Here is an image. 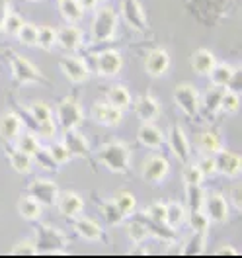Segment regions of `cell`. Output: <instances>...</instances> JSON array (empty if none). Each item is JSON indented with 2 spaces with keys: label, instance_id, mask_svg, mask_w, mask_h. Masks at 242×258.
Wrapping results in <instances>:
<instances>
[{
  "label": "cell",
  "instance_id": "obj_1",
  "mask_svg": "<svg viewBox=\"0 0 242 258\" xmlns=\"http://www.w3.org/2000/svg\"><path fill=\"white\" fill-rule=\"evenodd\" d=\"M98 162L112 174H127L131 170V149L125 141H108L96 151Z\"/></svg>",
  "mask_w": 242,
  "mask_h": 258
},
{
  "label": "cell",
  "instance_id": "obj_2",
  "mask_svg": "<svg viewBox=\"0 0 242 258\" xmlns=\"http://www.w3.org/2000/svg\"><path fill=\"white\" fill-rule=\"evenodd\" d=\"M117 24H119V14L117 10L104 4L98 6L94 10V18L90 22V35L94 43H108L115 37L117 32Z\"/></svg>",
  "mask_w": 242,
  "mask_h": 258
},
{
  "label": "cell",
  "instance_id": "obj_3",
  "mask_svg": "<svg viewBox=\"0 0 242 258\" xmlns=\"http://www.w3.org/2000/svg\"><path fill=\"white\" fill-rule=\"evenodd\" d=\"M33 242L37 246V254H65L68 239L65 231L47 223H39L33 231Z\"/></svg>",
  "mask_w": 242,
  "mask_h": 258
},
{
  "label": "cell",
  "instance_id": "obj_4",
  "mask_svg": "<svg viewBox=\"0 0 242 258\" xmlns=\"http://www.w3.org/2000/svg\"><path fill=\"white\" fill-rule=\"evenodd\" d=\"M53 117L57 121V127L61 131H68V129H78L84 121V110L78 98L66 96L63 98L55 110H53Z\"/></svg>",
  "mask_w": 242,
  "mask_h": 258
},
{
  "label": "cell",
  "instance_id": "obj_5",
  "mask_svg": "<svg viewBox=\"0 0 242 258\" xmlns=\"http://www.w3.org/2000/svg\"><path fill=\"white\" fill-rule=\"evenodd\" d=\"M8 63H10V73H12V82L18 86H28V84H45L43 73L35 64L26 59L24 55L18 53H8Z\"/></svg>",
  "mask_w": 242,
  "mask_h": 258
},
{
  "label": "cell",
  "instance_id": "obj_6",
  "mask_svg": "<svg viewBox=\"0 0 242 258\" xmlns=\"http://www.w3.org/2000/svg\"><path fill=\"white\" fill-rule=\"evenodd\" d=\"M174 104L178 106V110L184 113L186 117H197L201 113V92L195 88L190 82H180L174 86Z\"/></svg>",
  "mask_w": 242,
  "mask_h": 258
},
{
  "label": "cell",
  "instance_id": "obj_7",
  "mask_svg": "<svg viewBox=\"0 0 242 258\" xmlns=\"http://www.w3.org/2000/svg\"><path fill=\"white\" fill-rule=\"evenodd\" d=\"M139 174H141V180L145 182V184H150V186H158L162 184L168 174H170V162L168 159L160 155V153H152V155H148L143 164H141V170H139Z\"/></svg>",
  "mask_w": 242,
  "mask_h": 258
},
{
  "label": "cell",
  "instance_id": "obj_8",
  "mask_svg": "<svg viewBox=\"0 0 242 258\" xmlns=\"http://www.w3.org/2000/svg\"><path fill=\"white\" fill-rule=\"evenodd\" d=\"M59 69L72 84H82L92 77V71L86 63V59L76 53H66L65 57H61Z\"/></svg>",
  "mask_w": 242,
  "mask_h": 258
},
{
  "label": "cell",
  "instance_id": "obj_9",
  "mask_svg": "<svg viewBox=\"0 0 242 258\" xmlns=\"http://www.w3.org/2000/svg\"><path fill=\"white\" fill-rule=\"evenodd\" d=\"M164 143L168 145L170 153L174 155V159L182 164L192 159V143H190V137L186 135V131L180 127L178 123H174L172 127L168 129V133L164 135Z\"/></svg>",
  "mask_w": 242,
  "mask_h": 258
},
{
  "label": "cell",
  "instance_id": "obj_10",
  "mask_svg": "<svg viewBox=\"0 0 242 258\" xmlns=\"http://www.w3.org/2000/svg\"><path fill=\"white\" fill-rule=\"evenodd\" d=\"M203 211L209 217L211 223H226L230 217V204L225 198V194L221 192H207L205 194V202H203Z\"/></svg>",
  "mask_w": 242,
  "mask_h": 258
},
{
  "label": "cell",
  "instance_id": "obj_11",
  "mask_svg": "<svg viewBox=\"0 0 242 258\" xmlns=\"http://www.w3.org/2000/svg\"><path fill=\"white\" fill-rule=\"evenodd\" d=\"M59 186L57 182L49 180V178H33L32 182L28 184V194L33 196L43 208H53L57 204V198H59Z\"/></svg>",
  "mask_w": 242,
  "mask_h": 258
},
{
  "label": "cell",
  "instance_id": "obj_12",
  "mask_svg": "<svg viewBox=\"0 0 242 258\" xmlns=\"http://www.w3.org/2000/svg\"><path fill=\"white\" fill-rule=\"evenodd\" d=\"M133 110H135V115H137L139 121H143V123H156L162 113V106L160 100L154 94L145 92L137 100H133Z\"/></svg>",
  "mask_w": 242,
  "mask_h": 258
},
{
  "label": "cell",
  "instance_id": "obj_13",
  "mask_svg": "<svg viewBox=\"0 0 242 258\" xmlns=\"http://www.w3.org/2000/svg\"><path fill=\"white\" fill-rule=\"evenodd\" d=\"M119 14L123 18V22L135 32H145L146 26H148V20H146L141 0H121L119 2Z\"/></svg>",
  "mask_w": 242,
  "mask_h": 258
},
{
  "label": "cell",
  "instance_id": "obj_14",
  "mask_svg": "<svg viewBox=\"0 0 242 258\" xmlns=\"http://www.w3.org/2000/svg\"><path fill=\"white\" fill-rule=\"evenodd\" d=\"M123 69V55L117 49H104L96 55V73L104 79H113Z\"/></svg>",
  "mask_w": 242,
  "mask_h": 258
},
{
  "label": "cell",
  "instance_id": "obj_15",
  "mask_svg": "<svg viewBox=\"0 0 242 258\" xmlns=\"http://www.w3.org/2000/svg\"><path fill=\"white\" fill-rule=\"evenodd\" d=\"M215 157V166H217V174L225 178H238L242 172V157L238 153H232L228 149H221L219 153L213 155Z\"/></svg>",
  "mask_w": 242,
  "mask_h": 258
},
{
  "label": "cell",
  "instance_id": "obj_16",
  "mask_svg": "<svg viewBox=\"0 0 242 258\" xmlns=\"http://www.w3.org/2000/svg\"><path fill=\"white\" fill-rule=\"evenodd\" d=\"M123 113H125L123 110L112 106L110 102L100 100V102H94L90 115H92V119L96 121L98 125H102V127H117L123 121Z\"/></svg>",
  "mask_w": 242,
  "mask_h": 258
},
{
  "label": "cell",
  "instance_id": "obj_17",
  "mask_svg": "<svg viewBox=\"0 0 242 258\" xmlns=\"http://www.w3.org/2000/svg\"><path fill=\"white\" fill-rule=\"evenodd\" d=\"M65 147L68 149V153L72 155V159H90L92 155V147L88 143L86 135L80 129H68L63 131V139H61Z\"/></svg>",
  "mask_w": 242,
  "mask_h": 258
},
{
  "label": "cell",
  "instance_id": "obj_18",
  "mask_svg": "<svg viewBox=\"0 0 242 258\" xmlns=\"http://www.w3.org/2000/svg\"><path fill=\"white\" fill-rule=\"evenodd\" d=\"M145 71L152 79H162L170 71V55L162 47H154L146 53L145 57Z\"/></svg>",
  "mask_w": 242,
  "mask_h": 258
},
{
  "label": "cell",
  "instance_id": "obj_19",
  "mask_svg": "<svg viewBox=\"0 0 242 258\" xmlns=\"http://www.w3.org/2000/svg\"><path fill=\"white\" fill-rule=\"evenodd\" d=\"M82 43H84V35L76 24H68L57 30V45L66 53H78Z\"/></svg>",
  "mask_w": 242,
  "mask_h": 258
},
{
  "label": "cell",
  "instance_id": "obj_20",
  "mask_svg": "<svg viewBox=\"0 0 242 258\" xmlns=\"http://www.w3.org/2000/svg\"><path fill=\"white\" fill-rule=\"evenodd\" d=\"M57 210L59 213L66 217V219H74L78 217L82 211H84V198L80 194L72 192V190H66V192H59L57 198Z\"/></svg>",
  "mask_w": 242,
  "mask_h": 258
},
{
  "label": "cell",
  "instance_id": "obj_21",
  "mask_svg": "<svg viewBox=\"0 0 242 258\" xmlns=\"http://www.w3.org/2000/svg\"><path fill=\"white\" fill-rule=\"evenodd\" d=\"M72 229L76 231V235L80 237L82 241L86 242H98L102 241L104 237V231H102V225L98 223L96 219L92 217H86V215H78L72 219Z\"/></svg>",
  "mask_w": 242,
  "mask_h": 258
},
{
  "label": "cell",
  "instance_id": "obj_22",
  "mask_svg": "<svg viewBox=\"0 0 242 258\" xmlns=\"http://www.w3.org/2000/svg\"><path fill=\"white\" fill-rule=\"evenodd\" d=\"M194 143L199 155H215V153H219L225 147L223 135L219 131H213V129L199 131L194 137Z\"/></svg>",
  "mask_w": 242,
  "mask_h": 258
},
{
  "label": "cell",
  "instance_id": "obj_23",
  "mask_svg": "<svg viewBox=\"0 0 242 258\" xmlns=\"http://www.w3.org/2000/svg\"><path fill=\"white\" fill-rule=\"evenodd\" d=\"M22 129H24V119L18 112H4L0 115V137L4 139V143H14Z\"/></svg>",
  "mask_w": 242,
  "mask_h": 258
},
{
  "label": "cell",
  "instance_id": "obj_24",
  "mask_svg": "<svg viewBox=\"0 0 242 258\" xmlns=\"http://www.w3.org/2000/svg\"><path fill=\"white\" fill-rule=\"evenodd\" d=\"M238 75V67H232L228 63H215V67L211 69L209 79L213 86H219V88H230L232 82Z\"/></svg>",
  "mask_w": 242,
  "mask_h": 258
},
{
  "label": "cell",
  "instance_id": "obj_25",
  "mask_svg": "<svg viewBox=\"0 0 242 258\" xmlns=\"http://www.w3.org/2000/svg\"><path fill=\"white\" fill-rule=\"evenodd\" d=\"M217 63V57L211 53L209 49H195L194 53H192V57H190V67H192V71H194L195 75H199V77H209L211 69L215 67Z\"/></svg>",
  "mask_w": 242,
  "mask_h": 258
},
{
  "label": "cell",
  "instance_id": "obj_26",
  "mask_svg": "<svg viewBox=\"0 0 242 258\" xmlns=\"http://www.w3.org/2000/svg\"><path fill=\"white\" fill-rule=\"evenodd\" d=\"M137 139L150 151H158L164 145V133L156 123H143L137 131Z\"/></svg>",
  "mask_w": 242,
  "mask_h": 258
},
{
  "label": "cell",
  "instance_id": "obj_27",
  "mask_svg": "<svg viewBox=\"0 0 242 258\" xmlns=\"http://www.w3.org/2000/svg\"><path fill=\"white\" fill-rule=\"evenodd\" d=\"M18 213H20L22 219L35 223V221H39L41 215H43V206H41L33 196L24 194V196H20V200H18Z\"/></svg>",
  "mask_w": 242,
  "mask_h": 258
},
{
  "label": "cell",
  "instance_id": "obj_28",
  "mask_svg": "<svg viewBox=\"0 0 242 258\" xmlns=\"http://www.w3.org/2000/svg\"><path fill=\"white\" fill-rule=\"evenodd\" d=\"M106 102H110L112 106L125 112L133 106V94H131V90L125 84H112L106 90Z\"/></svg>",
  "mask_w": 242,
  "mask_h": 258
},
{
  "label": "cell",
  "instance_id": "obj_29",
  "mask_svg": "<svg viewBox=\"0 0 242 258\" xmlns=\"http://www.w3.org/2000/svg\"><path fill=\"white\" fill-rule=\"evenodd\" d=\"M186 219H188V210L182 202H178V200L166 202V219H164L166 225L178 231L180 227L186 225Z\"/></svg>",
  "mask_w": 242,
  "mask_h": 258
},
{
  "label": "cell",
  "instance_id": "obj_30",
  "mask_svg": "<svg viewBox=\"0 0 242 258\" xmlns=\"http://www.w3.org/2000/svg\"><path fill=\"white\" fill-rule=\"evenodd\" d=\"M6 159H8V164L10 168L18 172V174H30L33 166V159L30 155L22 153L20 149L12 147V149H6Z\"/></svg>",
  "mask_w": 242,
  "mask_h": 258
},
{
  "label": "cell",
  "instance_id": "obj_31",
  "mask_svg": "<svg viewBox=\"0 0 242 258\" xmlns=\"http://www.w3.org/2000/svg\"><path fill=\"white\" fill-rule=\"evenodd\" d=\"M112 200L125 219H129V217H133L137 213V198L129 190H117V192L113 194Z\"/></svg>",
  "mask_w": 242,
  "mask_h": 258
},
{
  "label": "cell",
  "instance_id": "obj_32",
  "mask_svg": "<svg viewBox=\"0 0 242 258\" xmlns=\"http://www.w3.org/2000/svg\"><path fill=\"white\" fill-rule=\"evenodd\" d=\"M14 143H16V149H20L22 153H26V155H30L33 157L37 151H39V147H41V137L35 133V131H24L22 129V133L18 135L16 139H14Z\"/></svg>",
  "mask_w": 242,
  "mask_h": 258
},
{
  "label": "cell",
  "instance_id": "obj_33",
  "mask_svg": "<svg viewBox=\"0 0 242 258\" xmlns=\"http://www.w3.org/2000/svg\"><path fill=\"white\" fill-rule=\"evenodd\" d=\"M223 92H225V88H219V86H213L211 84L209 88L201 94V108L209 113V115H217L219 113Z\"/></svg>",
  "mask_w": 242,
  "mask_h": 258
},
{
  "label": "cell",
  "instance_id": "obj_34",
  "mask_svg": "<svg viewBox=\"0 0 242 258\" xmlns=\"http://www.w3.org/2000/svg\"><path fill=\"white\" fill-rule=\"evenodd\" d=\"M59 12L68 24H78L84 18V10L78 0H59Z\"/></svg>",
  "mask_w": 242,
  "mask_h": 258
},
{
  "label": "cell",
  "instance_id": "obj_35",
  "mask_svg": "<svg viewBox=\"0 0 242 258\" xmlns=\"http://www.w3.org/2000/svg\"><path fill=\"white\" fill-rule=\"evenodd\" d=\"M100 213H102L104 221L110 227H119V225H123V221H125V217L121 215V211L117 210V206L113 204L112 198H110V200H102V204H100Z\"/></svg>",
  "mask_w": 242,
  "mask_h": 258
},
{
  "label": "cell",
  "instance_id": "obj_36",
  "mask_svg": "<svg viewBox=\"0 0 242 258\" xmlns=\"http://www.w3.org/2000/svg\"><path fill=\"white\" fill-rule=\"evenodd\" d=\"M24 108L30 112L33 123H35V127H37L39 123H43V121H47V119L53 117V108L49 106L47 102H43V100H35V102H32L30 106H24Z\"/></svg>",
  "mask_w": 242,
  "mask_h": 258
},
{
  "label": "cell",
  "instance_id": "obj_37",
  "mask_svg": "<svg viewBox=\"0 0 242 258\" xmlns=\"http://www.w3.org/2000/svg\"><path fill=\"white\" fill-rule=\"evenodd\" d=\"M242 98L238 90H232V88H225L223 98H221V108L219 112L226 113V115H234V113L240 110Z\"/></svg>",
  "mask_w": 242,
  "mask_h": 258
},
{
  "label": "cell",
  "instance_id": "obj_38",
  "mask_svg": "<svg viewBox=\"0 0 242 258\" xmlns=\"http://www.w3.org/2000/svg\"><path fill=\"white\" fill-rule=\"evenodd\" d=\"M188 225L194 233H207L211 227L209 217L205 215L203 210H188Z\"/></svg>",
  "mask_w": 242,
  "mask_h": 258
},
{
  "label": "cell",
  "instance_id": "obj_39",
  "mask_svg": "<svg viewBox=\"0 0 242 258\" xmlns=\"http://www.w3.org/2000/svg\"><path fill=\"white\" fill-rule=\"evenodd\" d=\"M55 45H57V28H53V26H39L35 47L43 49V51H53Z\"/></svg>",
  "mask_w": 242,
  "mask_h": 258
},
{
  "label": "cell",
  "instance_id": "obj_40",
  "mask_svg": "<svg viewBox=\"0 0 242 258\" xmlns=\"http://www.w3.org/2000/svg\"><path fill=\"white\" fill-rule=\"evenodd\" d=\"M24 18H22V14L20 12H16V10H10L8 14H6V18H4V24H2V28H0V32L4 33V35H8V37H16L18 32L22 30V26H24Z\"/></svg>",
  "mask_w": 242,
  "mask_h": 258
},
{
  "label": "cell",
  "instance_id": "obj_41",
  "mask_svg": "<svg viewBox=\"0 0 242 258\" xmlns=\"http://www.w3.org/2000/svg\"><path fill=\"white\" fill-rule=\"evenodd\" d=\"M205 194H207V190L203 188V184H199V186H186L188 210H203Z\"/></svg>",
  "mask_w": 242,
  "mask_h": 258
},
{
  "label": "cell",
  "instance_id": "obj_42",
  "mask_svg": "<svg viewBox=\"0 0 242 258\" xmlns=\"http://www.w3.org/2000/svg\"><path fill=\"white\" fill-rule=\"evenodd\" d=\"M143 217L148 219V221H154V223H164V219H166V202H162V200L150 202L145 208V211H143Z\"/></svg>",
  "mask_w": 242,
  "mask_h": 258
},
{
  "label": "cell",
  "instance_id": "obj_43",
  "mask_svg": "<svg viewBox=\"0 0 242 258\" xmlns=\"http://www.w3.org/2000/svg\"><path fill=\"white\" fill-rule=\"evenodd\" d=\"M127 237H129V241L133 244H141V242H145L150 235H148V229L146 225L141 221V219H135V221H129L127 223Z\"/></svg>",
  "mask_w": 242,
  "mask_h": 258
},
{
  "label": "cell",
  "instance_id": "obj_44",
  "mask_svg": "<svg viewBox=\"0 0 242 258\" xmlns=\"http://www.w3.org/2000/svg\"><path fill=\"white\" fill-rule=\"evenodd\" d=\"M49 155L53 157V161L57 162V166H65L72 161V155L68 153V149L65 147L63 141H53L51 145H47Z\"/></svg>",
  "mask_w": 242,
  "mask_h": 258
},
{
  "label": "cell",
  "instance_id": "obj_45",
  "mask_svg": "<svg viewBox=\"0 0 242 258\" xmlns=\"http://www.w3.org/2000/svg\"><path fill=\"white\" fill-rule=\"evenodd\" d=\"M37 30H39V26H35L32 22H24L22 30L16 35V39L22 45H26V47H35V43H37Z\"/></svg>",
  "mask_w": 242,
  "mask_h": 258
},
{
  "label": "cell",
  "instance_id": "obj_46",
  "mask_svg": "<svg viewBox=\"0 0 242 258\" xmlns=\"http://www.w3.org/2000/svg\"><path fill=\"white\" fill-rule=\"evenodd\" d=\"M182 180H184V184L186 186H199V184H203V172L199 170V166L195 164V162H186V166H184V172H182Z\"/></svg>",
  "mask_w": 242,
  "mask_h": 258
},
{
  "label": "cell",
  "instance_id": "obj_47",
  "mask_svg": "<svg viewBox=\"0 0 242 258\" xmlns=\"http://www.w3.org/2000/svg\"><path fill=\"white\" fill-rule=\"evenodd\" d=\"M207 242V233H194L192 239L186 242L184 246V254H201Z\"/></svg>",
  "mask_w": 242,
  "mask_h": 258
},
{
  "label": "cell",
  "instance_id": "obj_48",
  "mask_svg": "<svg viewBox=\"0 0 242 258\" xmlns=\"http://www.w3.org/2000/svg\"><path fill=\"white\" fill-rule=\"evenodd\" d=\"M32 159L33 161H37V164H39L41 168H47L49 172H57V168H59V166H57V162L53 161V157L49 155L47 147H43V145L39 147V151L33 155Z\"/></svg>",
  "mask_w": 242,
  "mask_h": 258
},
{
  "label": "cell",
  "instance_id": "obj_49",
  "mask_svg": "<svg viewBox=\"0 0 242 258\" xmlns=\"http://www.w3.org/2000/svg\"><path fill=\"white\" fill-rule=\"evenodd\" d=\"M195 164L199 166V170L203 172L205 178H211L217 174V166H215V157L213 155H199V159L195 161Z\"/></svg>",
  "mask_w": 242,
  "mask_h": 258
},
{
  "label": "cell",
  "instance_id": "obj_50",
  "mask_svg": "<svg viewBox=\"0 0 242 258\" xmlns=\"http://www.w3.org/2000/svg\"><path fill=\"white\" fill-rule=\"evenodd\" d=\"M35 129H37V135H39L41 139H47V141L55 139V137H57V131H59V127H57V121H55V117H51V119H47V121L39 123V125H37Z\"/></svg>",
  "mask_w": 242,
  "mask_h": 258
},
{
  "label": "cell",
  "instance_id": "obj_51",
  "mask_svg": "<svg viewBox=\"0 0 242 258\" xmlns=\"http://www.w3.org/2000/svg\"><path fill=\"white\" fill-rule=\"evenodd\" d=\"M12 254H22V256H30V254H37V246H35V242L30 241V239H22V241H18L14 246H12V250H10Z\"/></svg>",
  "mask_w": 242,
  "mask_h": 258
},
{
  "label": "cell",
  "instance_id": "obj_52",
  "mask_svg": "<svg viewBox=\"0 0 242 258\" xmlns=\"http://www.w3.org/2000/svg\"><path fill=\"white\" fill-rule=\"evenodd\" d=\"M228 204L230 206H234V210L240 211L242 210V188L240 184H234L232 188H230V192H228Z\"/></svg>",
  "mask_w": 242,
  "mask_h": 258
},
{
  "label": "cell",
  "instance_id": "obj_53",
  "mask_svg": "<svg viewBox=\"0 0 242 258\" xmlns=\"http://www.w3.org/2000/svg\"><path fill=\"white\" fill-rule=\"evenodd\" d=\"M215 254H217V256H238L240 252H238L236 246H232V244H223V246H219V248L215 250Z\"/></svg>",
  "mask_w": 242,
  "mask_h": 258
},
{
  "label": "cell",
  "instance_id": "obj_54",
  "mask_svg": "<svg viewBox=\"0 0 242 258\" xmlns=\"http://www.w3.org/2000/svg\"><path fill=\"white\" fill-rule=\"evenodd\" d=\"M10 12V0H0V28L4 24V18Z\"/></svg>",
  "mask_w": 242,
  "mask_h": 258
},
{
  "label": "cell",
  "instance_id": "obj_55",
  "mask_svg": "<svg viewBox=\"0 0 242 258\" xmlns=\"http://www.w3.org/2000/svg\"><path fill=\"white\" fill-rule=\"evenodd\" d=\"M78 2H80V6L84 12H88V10H96L98 4H100L98 0H78Z\"/></svg>",
  "mask_w": 242,
  "mask_h": 258
},
{
  "label": "cell",
  "instance_id": "obj_56",
  "mask_svg": "<svg viewBox=\"0 0 242 258\" xmlns=\"http://www.w3.org/2000/svg\"><path fill=\"white\" fill-rule=\"evenodd\" d=\"M26 2H41V0H26Z\"/></svg>",
  "mask_w": 242,
  "mask_h": 258
},
{
  "label": "cell",
  "instance_id": "obj_57",
  "mask_svg": "<svg viewBox=\"0 0 242 258\" xmlns=\"http://www.w3.org/2000/svg\"><path fill=\"white\" fill-rule=\"evenodd\" d=\"M98 2H108V0H98Z\"/></svg>",
  "mask_w": 242,
  "mask_h": 258
}]
</instances>
